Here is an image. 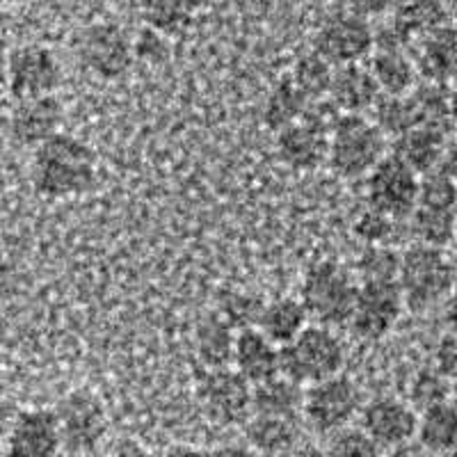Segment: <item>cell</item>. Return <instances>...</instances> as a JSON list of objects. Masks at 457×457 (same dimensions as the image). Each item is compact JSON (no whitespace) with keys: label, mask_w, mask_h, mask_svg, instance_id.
Listing matches in <instances>:
<instances>
[{"label":"cell","mask_w":457,"mask_h":457,"mask_svg":"<svg viewBox=\"0 0 457 457\" xmlns=\"http://www.w3.org/2000/svg\"><path fill=\"white\" fill-rule=\"evenodd\" d=\"M419 190L421 177L391 154L366 177L369 208L400 222H407L416 211Z\"/></svg>","instance_id":"10"},{"label":"cell","mask_w":457,"mask_h":457,"mask_svg":"<svg viewBox=\"0 0 457 457\" xmlns=\"http://www.w3.org/2000/svg\"><path fill=\"white\" fill-rule=\"evenodd\" d=\"M199 403L218 423H247L254 411V385L236 369L206 370L197 386Z\"/></svg>","instance_id":"12"},{"label":"cell","mask_w":457,"mask_h":457,"mask_svg":"<svg viewBox=\"0 0 457 457\" xmlns=\"http://www.w3.org/2000/svg\"><path fill=\"white\" fill-rule=\"evenodd\" d=\"M416 444L426 448L432 457L457 453V403L448 400L421 411Z\"/></svg>","instance_id":"27"},{"label":"cell","mask_w":457,"mask_h":457,"mask_svg":"<svg viewBox=\"0 0 457 457\" xmlns=\"http://www.w3.org/2000/svg\"><path fill=\"white\" fill-rule=\"evenodd\" d=\"M231 369L238 370L250 385H263L281 375V348L259 329H245L236 338Z\"/></svg>","instance_id":"19"},{"label":"cell","mask_w":457,"mask_h":457,"mask_svg":"<svg viewBox=\"0 0 457 457\" xmlns=\"http://www.w3.org/2000/svg\"><path fill=\"white\" fill-rule=\"evenodd\" d=\"M444 325H446V334L457 337V295L444 304Z\"/></svg>","instance_id":"45"},{"label":"cell","mask_w":457,"mask_h":457,"mask_svg":"<svg viewBox=\"0 0 457 457\" xmlns=\"http://www.w3.org/2000/svg\"><path fill=\"white\" fill-rule=\"evenodd\" d=\"M62 83V64L44 44H21L7 55V89L12 99L53 96Z\"/></svg>","instance_id":"11"},{"label":"cell","mask_w":457,"mask_h":457,"mask_svg":"<svg viewBox=\"0 0 457 457\" xmlns=\"http://www.w3.org/2000/svg\"><path fill=\"white\" fill-rule=\"evenodd\" d=\"M421 80L448 85L457 79V28L453 23L428 32L411 48Z\"/></svg>","instance_id":"18"},{"label":"cell","mask_w":457,"mask_h":457,"mask_svg":"<svg viewBox=\"0 0 457 457\" xmlns=\"http://www.w3.org/2000/svg\"><path fill=\"white\" fill-rule=\"evenodd\" d=\"M442 170L446 171L448 177L457 183V137L455 140L448 142V149H446V156H444Z\"/></svg>","instance_id":"46"},{"label":"cell","mask_w":457,"mask_h":457,"mask_svg":"<svg viewBox=\"0 0 457 457\" xmlns=\"http://www.w3.org/2000/svg\"><path fill=\"white\" fill-rule=\"evenodd\" d=\"M328 99L343 114H366L382 99V89L369 62L348 64V67H337Z\"/></svg>","instance_id":"20"},{"label":"cell","mask_w":457,"mask_h":457,"mask_svg":"<svg viewBox=\"0 0 457 457\" xmlns=\"http://www.w3.org/2000/svg\"><path fill=\"white\" fill-rule=\"evenodd\" d=\"M453 403H457V382L453 385Z\"/></svg>","instance_id":"50"},{"label":"cell","mask_w":457,"mask_h":457,"mask_svg":"<svg viewBox=\"0 0 457 457\" xmlns=\"http://www.w3.org/2000/svg\"><path fill=\"white\" fill-rule=\"evenodd\" d=\"M419 416L421 414L414 410L410 400L379 395L364 405L359 414V428L386 453L416 442Z\"/></svg>","instance_id":"14"},{"label":"cell","mask_w":457,"mask_h":457,"mask_svg":"<svg viewBox=\"0 0 457 457\" xmlns=\"http://www.w3.org/2000/svg\"><path fill=\"white\" fill-rule=\"evenodd\" d=\"M236 338H238V332L218 312L204 316L195 329V350L204 369H231Z\"/></svg>","instance_id":"23"},{"label":"cell","mask_w":457,"mask_h":457,"mask_svg":"<svg viewBox=\"0 0 457 457\" xmlns=\"http://www.w3.org/2000/svg\"><path fill=\"white\" fill-rule=\"evenodd\" d=\"M416 206L457 213V183L448 177L442 167L430 171V174L421 177V190H419V204Z\"/></svg>","instance_id":"37"},{"label":"cell","mask_w":457,"mask_h":457,"mask_svg":"<svg viewBox=\"0 0 457 457\" xmlns=\"http://www.w3.org/2000/svg\"><path fill=\"white\" fill-rule=\"evenodd\" d=\"M444 457H457V453H451V455H444Z\"/></svg>","instance_id":"51"},{"label":"cell","mask_w":457,"mask_h":457,"mask_svg":"<svg viewBox=\"0 0 457 457\" xmlns=\"http://www.w3.org/2000/svg\"><path fill=\"white\" fill-rule=\"evenodd\" d=\"M64 442L55 410L30 407L16 414L7 430L5 457H62Z\"/></svg>","instance_id":"15"},{"label":"cell","mask_w":457,"mask_h":457,"mask_svg":"<svg viewBox=\"0 0 457 457\" xmlns=\"http://www.w3.org/2000/svg\"><path fill=\"white\" fill-rule=\"evenodd\" d=\"M451 94H453V105H455V114H457V79L451 83Z\"/></svg>","instance_id":"48"},{"label":"cell","mask_w":457,"mask_h":457,"mask_svg":"<svg viewBox=\"0 0 457 457\" xmlns=\"http://www.w3.org/2000/svg\"><path fill=\"white\" fill-rule=\"evenodd\" d=\"M410 96L411 104H414L416 124L426 126V129L432 130H439L444 136H451L453 126L457 124L451 85L421 80Z\"/></svg>","instance_id":"26"},{"label":"cell","mask_w":457,"mask_h":457,"mask_svg":"<svg viewBox=\"0 0 457 457\" xmlns=\"http://www.w3.org/2000/svg\"><path fill=\"white\" fill-rule=\"evenodd\" d=\"M64 108L62 101L53 96H42V99H26L14 101L10 110V136L12 140L23 146H35L39 149L62 133Z\"/></svg>","instance_id":"16"},{"label":"cell","mask_w":457,"mask_h":457,"mask_svg":"<svg viewBox=\"0 0 457 457\" xmlns=\"http://www.w3.org/2000/svg\"><path fill=\"white\" fill-rule=\"evenodd\" d=\"M410 234L407 222L400 220L386 218V215L378 213L373 208L366 206V211L354 222V234L364 240L366 245H386V247H395V240L400 234Z\"/></svg>","instance_id":"35"},{"label":"cell","mask_w":457,"mask_h":457,"mask_svg":"<svg viewBox=\"0 0 457 457\" xmlns=\"http://www.w3.org/2000/svg\"><path fill=\"white\" fill-rule=\"evenodd\" d=\"M211 457H261L250 444H222L215 451H211Z\"/></svg>","instance_id":"43"},{"label":"cell","mask_w":457,"mask_h":457,"mask_svg":"<svg viewBox=\"0 0 457 457\" xmlns=\"http://www.w3.org/2000/svg\"><path fill=\"white\" fill-rule=\"evenodd\" d=\"M329 133L309 117L286 126L275 136L277 156L284 165L295 171H312L328 162L329 158Z\"/></svg>","instance_id":"17"},{"label":"cell","mask_w":457,"mask_h":457,"mask_svg":"<svg viewBox=\"0 0 457 457\" xmlns=\"http://www.w3.org/2000/svg\"><path fill=\"white\" fill-rule=\"evenodd\" d=\"M167 55H170V44H167L165 35L151 30V28L137 32L136 57L146 60V62H165Z\"/></svg>","instance_id":"40"},{"label":"cell","mask_w":457,"mask_h":457,"mask_svg":"<svg viewBox=\"0 0 457 457\" xmlns=\"http://www.w3.org/2000/svg\"><path fill=\"white\" fill-rule=\"evenodd\" d=\"M325 457H385V451L361 428H345L329 436Z\"/></svg>","instance_id":"39"},{"label":"cell","mask_w":457,"mask_h":457,"mask_svg":"<svg viewBox=\"0 0 457 457\" xmlns=\"http://www.w3.org/2000/svg\"><path fill=\"white\" fill-rule=\"evenodd\" d=\"M265 302L259 297L250 295L245 291L227 293L220 302V316L236 329V332H245V329H256L261 320V312H263Z\"/></svg>","instance_id":"36"},{"label":"cell","mask_w":457,"mask_h":457,"mask_svg":"<svg viewBox=\"0 0 457 457\" xmlns=\"http://www.w3.org/2000/svg\"><path fill=\"white\" fill-rule=\"evenodd\" d=\"M407 228L414 238V245L444 250L453 240H457V213L416 206L411 218L407 220Z\"/></svg>","instance_id":"30"},{"label":"cell","mask_w":457,"mask_h":457,"mask_svg":"<svg viewBox=\"0 0 457 457\" xmlns=\"http://www.w3.org/2000/svg\"><path fill=\"white\" fill-rule=\"evenodd\" d=\"M364 410V400L357 382L348 375H337L332 379L307 386L304 398V421L313 432L332 436L350 428Z\"/></svg>","instance_id":"7"},{"label":"cell","mask_w":457,"mask_h":457,"mask_svg":"<svg viewBox=\"0 0 457 457\" xmlns=\"http://www.w3.org/2000/svg\"><path fill=\"white\" fill-rule=\"evenodd\" d=\"M62 457H94V455H80V453H64Z\"/></svg>","instance_id":"49"},{"label":"cell","mask_w":457,"mask_h":457,"mask_svg":"<svg viewBox=\"0 0 457 457\" xmlns=\"http://www.w3.org/2000/svg\"><path fill=\"white\" fill-rule=\"evenodd\" d=\"M357 295L359 279L338 261L313 263L300 286V300L313 325L332 329L348 325Z\"/></svg>","instance_id":"2"},{"label":"cell","mask_w":457,"mask_h":457,"mask_svg":"<svg viewBox=\"0 0 457 457\" xmlns=\"http://www.w3.org/2000/svg\"><path fill=\"white\" fill-rule=\"evenodd\" d=\"M60 432H62L64 453L94 455L105 442L110 430L108 410L104 400L89 389L69 391L55 407Z\"/></svg>","instance_id":"8"},{"label":"cell","mask_w":457,"mask_h":457,"mask_svg":"<svg viewBox=\"0 0 457 457\" xmlns=\"http://www.w3.org/2000/svg\"><path fill=\"white\" fill-rule=\"evenodd\" d=\"M457 284V270L444 250L411 243L403 252L398 286L410 312H428L446 304Z\"/></svg>","instance_id":"3"},{"label":"cell","mask_w":457,"mask_h":457,"mask_svg":"<svg viewBox=\"0 0 457 457\" xmlns=\"http://www.w3.org/2000/svg\"><path fill=\"white\" fill-rule=\"evenodd\" d=\"M403 252L386 245H366L354 263L359 284H398Z\"/></svg>","instance_id":"32"},{"label":"cell","mask_w":457,"mask_h":457,"mask_svg":"<svg viewBox=\"0 0 457 457\" xmlns=\"http://www.w3.org/2000/svg\"><path fill=\"white\" fill-rule=\"evenodd\" d=\"M345 359L348 350L337 329L309 325L295 341L281 348V375L312 386L343 375Z\"/></svg>","instance_id":"5"},{"label":"cell","mask_w":457,"mask_h":457,"mask_svg":"<svg viewBox=\"0 0 457 457\" xmlns=\"http://www.w3.org/2000/svg\"><path fill=\"white\" fill-rule=\"evenodd\" d=\"M373 121L386 137L405 136L407 130L416 129V112L410 94L395 96V94H382V99L373 108Z\"/></svg>","instance_id":"33"},{"label":"cell","mask_w":457,"mask_h":457,"mask_svg":"<svg viewBox=\"0 0 457 457\" xmlns=\"http://www.w3.org/2000/svg\"><path fill=\"white\" fill-rule=\"evenodd\" d=\"M313 51L334 67H348L369 60L375 51V28L369 16L353 7L325 16L313 32Z\"/></svg>","instance_id":"6"},{"label":"cell","mask_w":457,"mask_h":457,"mask_svg":"<svg viewBox=\"0 0 457 457\" xmlns=\"http://www.w3.org/2000/svg\"><path fill=\"white\" fill-rule=\"evenodd\" d=\"M312 101L300 92L295 83H293L291 76L279 79L272 89L268 92V99L263 105V121L268 129H272L275 133L284 130L286 126L295 124V121L304 120Z\"/></svg>","instance_id":"28"},{"label":"cell","mask_w":457,"mask_h":457,"mask_svg":"<svg viewBox=\"0 0 457 457\" xmlns=\"http://www.w3.org/2000/svg\"><path fill=\"white\" fill-rule=\"evenodd\" d=\"M309 320L312 318H309L307 307L302 304L300 297L281 295L270 302H265L263 312H261L259 328L256 329L263 332L275 345L286 348L288 343L295 341L312 325Z\"/></svg>","instance_id":"22"},{"label":"cell","mask_w":457,"mask_h":457,"mask_svg":"<svg viewBox=\"0 0 457 457\" xmlns=\"http://www.w3.org/2000/svg\"><path fill=\"white\" fill-rule=\"evenodd\" d=\"M369 67L378 80L382 94H411L421 83V73L414 62V55L403 48H375L369 57Z\"/></svg>","instance_id":"24"},{"label":"cell","mask_w":457,"mask_h":457,"mask_svg":"<svg viewBox=\"0 0 457 457\" xmlns=\"http://www.w3.org/2000/svg\"><path fill=\"white\" fill-rule=\"evenodd\" d=\"M99 181L96 154L85 140L60 133L32 156V186L44 199H69L89 193Z\"/></svg>","instance_id":"1"},{"label":"cell","mask_w":457,"mask_h":457,"mask_svg":"<svg viewBox=\"0 0 457 457\" xmlns=\"http://www.w3.org/2000/svg\"><path fill=\"white\" fill-rule=\"evenodd\" d=\"M334 73H337V67L312 48L309 53H302L297 57L295 64H293L291 79L300 87V92L313 104V101L328 99L334 83Z\"/></svg>","instance_id":"31"},{"label":"cell","mask_w":457,"mask_h":457,"mask_svg":"<svg viewBox=\"0 0 457 457\" xmlns=\"http://www.w3.org/2000/svg\"><path fill=\"white\" fill-rule=\"evenodd\" d=\"M161 457H211V451H204L199 446H190V444H177L170 446Z\"/></svg>","instance_id":"44"},{"label":"cell","mask_w":457,"mask_h":457,"mask_svg":"<svg viewBox=\"0 0 457 457\" xmlns=\"http://www.w3.org/2000/svg\"><path fill=\"white\" fill-rule=\"evenodd\" d=\"M448 149V136L439 130L416 126L407 130L405 136L391 140V156L405 162L419 177H426L430 171L444 165V156Z\"/></svg>","instance_id":"21"},{"label":"cell","mask_w":457,"mask_h":457,"mask_svg":"<svg viewBox=\"0 0 457 457\" xmlns=\"http://www.w3.org/2000/svg\"><path fill=\"white\" fill-rule=\"evenodd\" d=\"M385 457H432L426 448H421L419 444H407L403 448H395V451H386Z\"/></svg>","instance_id":"47"},{"label":"cell","mask_w":457,"mask_h":457,"mask_svg":"<svg viewBox=\"0 0 457 457\" xmlns=\"http://www.w3.org/2000/svg\"><path fill=\"white\" fill-rule=\"evenodd\" d=\"M110 457H154L146 446H142L137 439H120L112 446Z\"/></svg>","instance_id":"42"},{"label":"cell","mask_w":457,"mask_h":457,"mask_svg":"<svg viewBox=\"0 0 457 457\" xmlns=\"http://www.w3.org/2000/svg\"><path fill=\"white\" fill-rule=\"evenodd\" d=\"M245 439L259 455H275L284 453L295 444L297 421L293 419H277V416L252 414L245 423Z\"/></svg>","instance_id":"29"},{"label":"cell","mask_w":457,"mask_h":457,"mask_svg":"<svg viewBox=\"0 0 457 457\" xmlns=\"http://www.w3.org/2000/svg\"><path fill=\"white\" fill-rule=\"evenodd\" d=\"M407 312L398 284H359L348 328L359 341H382Z\"/></svg>","instance_id":"13"},{"label":"cell","mask_w":457,"mask_h":457,"mask_svg":"<svg viewBox=\"0 0 457 457\" xmlns=\"http://www.w3.org/2000/svg\"><path fill=\"white\" fill-rule=\"evenodd\" d=\"M307 386L295 379L279 375L254 386V411L259 416H277V419H293L297 421L304 411Z\"/></svg>","instance_id":"25"},{"label":"cell","mask_w":457,"mask_h":457,"mask_svg":"<svg viewBox=\"0 0 457 457\" xmlns=\"http://www.w3.org/2000/svg\"><path fill=\"white\" fill-rule=\"evenodd\" d=\"M448 400H453V382L444 378L435 366L419 370L414 375L410 385V403L419 414L430 410V407L448 403Z\"/></svg>","instance_id":"34"},{"label":"cell","mask_w":457,"mask_h":457,"mask_svg":"<svg viewBox=\"0 0 457 457\" xmlns=\"http://www.w3.org/2000/svg\"><path fill=\"white\" fill-rule=\"evenodd\" d=\"M195 10L197 5H187V3H151V5H145L142 16H145L146 28L167 37L183 30L193 21Z\"/></svg>","instance_id":"38"},{"label":"cell","mask_w":457,"mask_h":457,"mask_svg":"<svg viewBox=\"0 0 457 457\" xmlns=\"http://www.w3.org/2000/svg\"><path fill=\"white\" fill-rule=\"evenodd\" d=\"M391 154L389 137L366 114H343L329 136L328 165L341 179H361Z\"/></svg>","instance_id":"4"},{"label":"cell","mask_w":457,"mask_h":457,"mask_svg":"<svg viewBox=\"0 0 457 457\" xmlns=\"http://www.w3.org/2000/svg\"><path fill=\"white\" fill-rule=\"evenodd\" d=\"M435 369L455 385L457 382V337L444 334L435 350Z\"/></svg>","instance_id":"41"},{"label":"cell","mask_w":457,"mask_h":457,"mask_svg":"<svg viewBox=\"0 0 457 457\" xmlns=\"http://www.w3.org/2000/svg\"><path fill=\"white\" fill-rule=\"evenodd\" d=\"M80 64L104 80L121 79L136 60V39L114 21H96L79 35Z\"/></svg>","instance_id":"9"}]
</instances>
